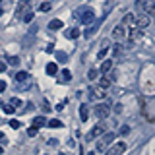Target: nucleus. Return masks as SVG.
<instances>
[{"mask_svg": "<svg viewBox=\"0 0 155 155\" xmlns=\"http://www.w3.org/2000/svg\"><path fill=\"white\" fill-rule=\"evenodd\" d=\"M74 16L80 19L81 23H85V25H89L91 21L95 19V12L91 8H80V10H76L74 12Z\"/></svg>", "mask_w": 155, "mask_h": 155, "instance_id": "1", "label": "nucleus"}, {"mask_svg": "<svg viewBox=\"0 0 155 155\" xmlns=\"http://www.w3.org/2000/svg\"><path fill=\"white\" fill-rule=\"evenodd\" d=\"M113 142H114V134H113V132L103 134V138L97 142V151H107V149L113 145Z\"/></svg>", "mask_w": 155, "mask_h": 155, "instance_id": "2", "label": "nucleus"}, {"mask_svg": "<svg viewBox=\"0 0 155 155\" xmlns=\"http://www.w3.org/2000/svg\"><path fill=\"white\" fill-rule=\"evenodd\" d=\"M126 147H128L126 142H114L109 149H107V155H124Z\"/></svg>", "mask_w": 155, "mask_h": 155, "instance_id": "3", "label": "nucleus"}, {"mask_svg": "<svg viewBox=\"0 0 155 155\" xmlns=\"http://www.w3.org/2000/svg\"><path fill=\"white\" fill-rule=\"evenodd\" d=\"M109 113H110V109H109V105H107V103H99V105L93 107V114L97 116V118H107Z\"/></svg>", "mask_w": 155, "mask_h": 155, "instance_id": "4", "label": "nucleus"}, {"mask_svg": "<svg viewBox=\"0 0 155 155\" xmlns=\"http://www.w3.org/2000/svg\"><path fill=\"white\" fill-rule=\"evenodd\" d=\"M122 25L126 27V31H128V29H140L138 21H136V14H126L124 19H122Z\"/></svg>", "mask_w": 155, "mask_h": 155, "instance_id": "5", "label": "nucleus"}, {"mask_svg": "<svg viewBox=\"0 0 155 155\" xmlns=\"http://www.w3.org/2000/svg\"><path fill=\"white\" fill-rule=\"evenodd\" d=\"M136 21H138V27L140 29H145L149 23H151V18H149L145 12H140V14H136Z\"/></svg>", "mask_w": 155, "mask_h": 155, "instance_id": "6", "label": "nucleus"}, {"mask_svg": "<svg viewBox=\"0 0 155 155\" xmlns=\"http://www.w3.org/2000/svg\"><path fill=\"white\" fill-rule=\"evenodd\" d=\"M105 132H107V126H105V124H95L93 130L89 132V138L95 140V138H99V136H103Z\"/></svg>", "mask_w": 155, "mask_h": 155, "instance_id": "7", "label": "nucleus"}, {"mask_svg": "<svg viewBox=\"0 0 155 155\" xmlns=\"http://www.w3.org/2000/svg\"><path fill=\"white\" fill-rule=\"evenodd\" d=\"M31 12V4L27 2V0H19V4H18V16H25V14Z\"/></svg>", "mask_w": 155, "mask_h": 155, "instance_id": "8", "label": "nucleus"}, {"mask_svg": "<svg viewBox=\"0 0 155 155\" xmlns=\"http://www.w3.org/2000/svg\"><path fill=\"white\" fill-rule=\"evenodd\" d=\"M113 39H116V41H122V39H126V27L122 25V23L113 29Z\"/></svg>", "mask_w": 155, "mask_h": 155, "instance_id": "9", "label": "nucleus"}, {"mask_svg": "<svg viewBox=\"0 0 155 155\" xmlns=\"http://www.w3.org/2000/svg\"><path fill=\"white\" fill-rule=\"evenodd\" d=\"M110 84H113V80L109 78V74H103V78L99 80V87H103V89L107 91V89L110 87Z\"/></svg>", "mask_w": 155, "mask_h": 155, "instance_id": "10", "label": "nucleus"}, {"mask_svg": "<svg viewBox=\"0 0 155 155\" xmlns=\"http://www.w3.org/2000/svg\"><path fill=\"white\" fill-rule=\"evenodd\" d=\"M113 70V60H103V64H101V68H99V72L101 74H109V72Z\"/></svg>", "mask_w": 155, "mask_h": 155, "instance_id": "11", "label": "nucleus"}, {"mask_svg": "<svg viewBox=\"0 0 155 155\" xmlns=\"http://www.w3.org/2000/svg\"><path fill=\"white\" fill-rule=\"evenodd\" d=\"M99 25H101V19H99V21H97V23H95V25H93V27H87V29H85V33H84V37H85V39H91V37H93V35H95V33H97V27H99Z\"/></svg>", "mask_w": 155, "mask_h": 155, "instance_id": "12", "label": "nucleus"}, {"mask_svg": "<svg viewBox=\"0 0 155 155\" xmlns=\"http://www.w3.org/2000/svg\"><path fill=\"white\" fill-rule=\"evenodd\" d=\"M145 14L155 21V2H147V4H145Z\"/></svg>", "mask_w": 155, "mask_h": 155, "instance_id": "13", "label": "nucleus"}, {"mask_svg": "<svg viewBox=\"0 0 155 155\" xmlns=\"http://www.w3.org/2000/svg\"><path fill=\"white\" fill-rule=\"evenodd\" d=\"M47 74L48 76H56L58 74V64L56 62H48L47 64Z\"/></svg>", "mask_w": 155, "mask_h": 155, "instance_id": "14", "label": "nucleus"}, {"mask_svg": "<svg viewBox=\"0 0 155 155\" xmlns=\"http://www.w3.org/2000/svg\"><path fill=\"white\" fill-rule=\"evenodd\" d=\"M80 118L84 120V122L89 118V107H87V105H81L80 107Z\"/></svg>", "mask_w": 155, "mask_h": 155, "instance_id": "15", "label": "nucleus"}, {"mask_svg": "<svg viewBox=\"0 0 155 155\" xmlns=\"http://www.w3.org/2000/svg\"><path fill=\"white\" fill-rule=\"evenodd\" d=\"M48 122H47V118L45 116H35V118H33V126H35V128H41V126H47Z\"/></svg>", "mask_w": 155, "mask_h": 155, "instance_id": "16", "label": "nucleus"}, {"mask_svg": "<svg viewBox=\"0 0 155 155\" xmlns=\"http://www.w3.org/2000/svg\"><path fill=\"white\" fill-rule=\"evenodd\" d=\"M64 35H66L68 39H78L80 31H78V29H74V27H70V29H66V31H64Z\"/></svg>", "mask_w": 155, "mask_h": 155, "instance_id": "17", "label": "nucleus"}, {"mask_svg": "<svg viewBox=\"0 0 155 155\" xmlns=\"http://www.w3.org/2000/svg\"><path fill=\"white\" fill-rule=\"evenodd\" d=\"M91 95H95L97 99H103V97H105L107 93H105V89H103V87H95V89L91 91Z\"/></svg>", "mask_w": 155, "mask_h": 155, "instance_id": "18", "label": "nucleus"}, {"mask_svg": "<svg viewBox=\"0 0 155 155\" xmlns=\"http://www.w3.org/2000/svg\"><path fill=\"white\" fill-rule=\"evenodd\" d=\"M54 56H56L58 62H66L68 60V54H66V52H62V51H54Z\"/></svg>", "mask_w": 155, "mask_h": 155, "instance_id": "19", "label": "nucleus"}, {"mask_svg": "<svg viewBox=\"0 0 155 155\" xmlns=\"http://www.w3.org/2000/svg\"><path fill=\"white\" fill-rule=\"evenodd\" d=\"M145 4H147L145 0H136L134 6H136V10H138V14H140V12H145Z\"/></svg>", "mask_w": 155, "mask_h": 155, "instance_id": "20", "label": "nucleus"}, {"mask_svg": "<svg viewBox=\"0 0 155 155\" xmlns=\"http://www.w3.org/2000/svg\"><path fill=\"white\" fill-rule=\"evenodd\" d=\"M60 81H64V84L72 81V74H70V70H62V78H60Z\"/></svg>", "mask_w": 155, "mask_h": 155, "instance_id": "21", "label": "nucleus"}, {"mask_svg": "<svg viewBox=\"0 0 155 155\" xmlns=\"http://www.w3.org/2000/svg\"><path fill=\"white\" fill-rule=\"evenodd\" d=\"M97 76H99V70H95V68H91V70L87 72V80H89V81L97 80Z\"/></svg>", "mask_w": 155, "mask_h": 155, "instance_id": "22", "label": "nucleus"}, {"mask_svg": "<svg viewBox=\"0 0 155 155\" xmlns=\"http://www.w3.org/2000/svg\"><path fill=\"white\" fill-rule=\"evenodd\" d=\"M27 78H29L27 72H18V74H16V81H27Z\"/></svg>", "mask_w": 155, "mask_h": 155, "instance_id": "23", "label": "nucleus"}, {"mask_svg": "<svg viewBox=\"0 0 155 155\" xmlns=\"http://www.w3.org/2000/svg\"><path fill=\"white\" fill-rule=\"evenodd\" d=\"M48 27H51V29H60L62 27V21H60V19H52V21L48 23Z\"/></svg>", "mask_w": 155, "mask_h": 155, "instance_id": "24", "label": "nucleus"}, {"mask_svg": "<svg viewBox=\"0 0 155 155\" xmlns=\"http://www.w3.org/2000/svg\"><path fill=\"white\" fill-rule=\"evenodd\" d=\"M47 126H51V128H60V126H62V122H60L58 118H52V120H51V122H48Z\"/></svg>", "mask_w": 155, "mask_h": 155, "instance_id": "25", "label": "nucleus"}, {"mask_svg": "<svg viewBox=\"0 0 155 155\" xmlns=\"http://www.w3.org/2000/svg\"><path fill=\"white\" fill-rule=\"evenodd\" d=\"M107 52H109V47H103V48H101V51H99V52H97V58H99V60H103V58H105V54H107Z\"/></svg>", "mask_w": 155, "mask_h": 155, "instance_id": "26", "label": "nucleus"}, {"mask_svg": "<svg viewBox=\"0 0 155 155\" xmlns=\"http://www.w3.org/2000/svg\"><path fill=\"white\" fill-rule=\"evenodd\" d=\"M8 64L18 66V64H19V58H18V56H8Z\"/></svg>", "mask_w": 155, "mask_h": 155, "instance_id": "27", "label": "nucleus"}, {"mask_svg": "<svg viewBox=\"0 0 155 155\" xmlns=\"http://www.w3.org/2000/svg\"><path fill=\"white\" fill-rule=\"evenodd\" d=\"M4 113H6V114H14V113H16V107L6 105V107H4Z\"/></svg>", "mask_w": 155, "mask_h": 155, "instance_id": "28", "label": "nucleus"}, {"mask_svg": "<svg viewBox=\"0 0 155 155\" xmlns=\"http://www.w3.org/2000/svg\"><path fill=\"white\" fill-rule=\"evenodd\" d=\"M10 105L12 107H21V101H19L18 97H12V99H10Z\"/></svg>", "mask_w": 155, "mask_h": 155, "instance_id": "29", "label": "nucleus"}, {"mask_svg": "<svg viewBox=\"0 0 155 155\" xmlns=\"http://www.w3.org/2000/svg\"><path fill=\"white\" fill-rule=\"evenodd\" d=\"M10 126H12L14 130H19V126H21V122H19V120H10Z\"/></svg>", "mask_w": 155, "mask_h": 155, "instance_id": "30", "label": "nucleus"}, {"mask_svg": "<svg viewBox=\"0 0 155 155\" xmlns=\"http://www.w3.org/2000/svg\"><path fill=\"white\" fill-rule=\"evenodd\" d=\"M41 10H43V12H48V10H51V4H48V2H43L41 4Z\"/></svg>", "mask_w": 155, "mask_h": 155, "instance_id": "31", "label": "nucleus"}, {"mask_svg": "<svg viewBox=\"0 0 155 155\" xmlns=\"http://www.w3.org/2000/svg\"><path fill=\"white\" fill-rule=\"evenodd\" d=\"M37 130H39V128H35V126H31V128L27 130V134H29V136H35V134H37Z\"/></svg>", "mask_w": 155, "mask_h": 155, "instance_id": "32", "label": "nucleus"}, {"mask_svg": "<svg viewBox=\"0 0 155 155\" xmlns=\"http://www.w3.org/2000/svg\"><path fill=\"white\" fill-rule=\"evenodd\" d=\"M31 18H33V12H29V14L23 16V21H31Z\"/></svg>", "mask_w": 155, "mask_h": 155, "instance_id": "33", "label": "nucleus"}, {"mask_svg": "<svg viewBox=\"0 0 155 155\" xmlns=\"http://www.w3.org/2000/svg\"><path fill=\"white\" fill-rule=\"evenodd\" d=\"M120 132H122V136H124V134L130 132V128H128V126H122V130H120Z\"/></svg>", "mask_w": 155, "mask_h": 155, "instance_id": "34", "label": "nucleus"}, {"mask_svg": "<svg viewBox=\"0 0 155 155\" xmlns=\"http://www.w3.org/2000/svg\"><path fill=\"white\" fill-rule=\"evenodd\" d=\"M114 54H120V45H114Z\"/></svg>", "mask_w": 155, "mask_h": 155, "instance_id": "35", "label": "nucleus"}, {"mask_svg": "<svg viewBox=\"0 0 155 155\" xmlns=\"http://www.w3.org/2000/svg\"><path fill=\"white\" fill-rule=\"evenodd\" d=\"M6 89V81H0V91H4Z\"/></svg>", "mask_w": 155, "mask_h": 155, "instance_id": "36", "label": "nucleus"}, {"mask_svg": "<svg viewBox=\"0 0 155 155\" xmlns=\"http://www.w3.org/2000/svg\"><path fill=\"white\" fill-rule=\"evenodd\" d=\"M4 70H6V64H4V62L0 60V72H4Z\"/></svg>", "mask_w": 155, "mask_h": 155, "instance_id": "37", "label": "nucleus"}, {"mask_svg": "<svg viewBox=\"0 0 155 155\" xmlns=\"http://www.w3.org/2000/svg\"><path fill=\"white\" fill-rule=\"evenodd\" d=\"M2 140H6V138H4V134H2V132H0V142H2Z\"/></svg>", "mask_w": 155, "mask_h": 155, "instance_id": "38", "label": "nucleus"}, {"mask_svg": "<svg viewBox=\"0 0 155 155\" xmlns=\"http://www.w3.org/2000/svg\"><path fill=\"white\" fill-rule=\"evenodd\" d=\"M2 153H4V149H2V147H0V155H2Z\"/></svg>", "mask_w": 155, "mask_h": 155, "instance_id": "39", "label": "nucleus"}, {"mask_svg": "<svg viewBox=\"0 0 155 155\" xmlns=\"http://www.w3.org/2000/svg\"><path fill=\"white\" fill-rule=\"evenodd\" d=\"M89 155H95V153H93V151H91V153H89Z\"/></svg>", "mask_w": 155, "mask_h": 155, "instance_id": "40", "label": "nucleus"}, {"mask_svg": "<svg viewBox=\"0 0 155 155\" xmlns=\"http://www.w3.org/2000/svg\"><path fill=\"white\" fill-rule=\"evenodd\" d=\"M0 107H2V101H0Z\"/></svg>", "mask_w": 155, "mask_h": 155, "instance_id": "41", "label": "nucleus"}]
</instances>
